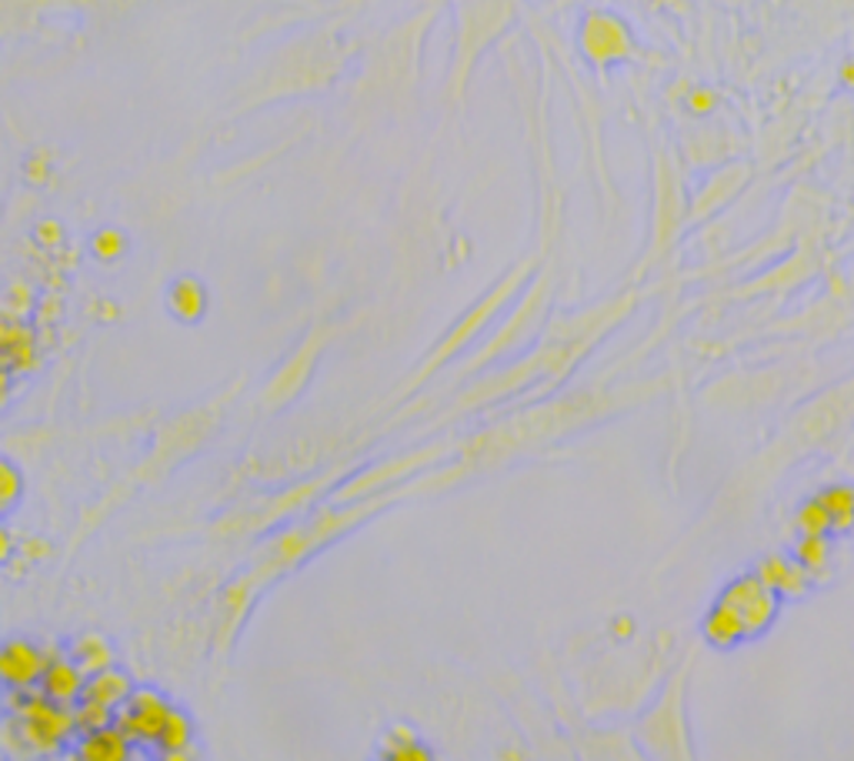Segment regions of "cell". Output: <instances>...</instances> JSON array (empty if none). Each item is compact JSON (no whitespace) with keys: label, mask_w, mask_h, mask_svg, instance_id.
I'll list each match as a JSON object with an SVG mask.
<instances>
[{"label":"cell","mask_w":854,"mask_h":761,"mask_svg":"<svg viewBox=\"0 0 854 761\" xmlns=\"http://www.w3.org/2000/svg\"><path fill=\"white\" fill-rule=\"evenodd\" d=\"M344 57H347V47L337 37V24H327L324 31H314V34L294 41L291 47H284L274 57L271 70L264 74V84L255 87L237 111H248V107H258L274 97L321 90L324 84H331L337 77V70L344 67Z\"/></svg>","instance_id":"1"},{"label":"cell","mask_w":854,"mask_h":761,"mask_svg":"<svg viewBox=\"0 0 854 761\" xmlns=\"http://www.w3.org/2000/svg\"><path fill=\"white\" fill-rule=\"evenodd\" d=\"M521 11V0H454V51L447 74V100L461 104L477 57L498 44Z\"/></svg>","instance_id":"2"},{"label":"cell","mask_w":854,"mask_h":761,"mask_svg":"<svg viewBox=\"0 0 854 761\" xmlns=\"http://www.w3.org/2000/svg\"><path fill=\"white\" fill-rule=\"evenodd\" d=\"M77 741L74 708L51 702L41 688L8 692V744L31 758L61 754Z\"/></svg>","instance_id":"3"},{"label":"cell","mask_w":854,"mask_h":761,"mask_svg":"<svg viewBox=\"0 0 854 761\" xmlns=\"http://www.w3.org/2000/svg\"><path fill=\"white\" fill-rule=\"evenodd\" d=\"M577 54L591 67L594 77H604L607 70L625 67L628 61H638V44L628 28V21L607 8H591L577 21Z\"/></svg>","instance_id":"4"},{"label":"cell","mask_w":854,"mask_h":761,"mask_svg":"<svg viewBox=\"0 0 854 761\" xmlns=\"http://www.w3.org/2000/svg\"><path fill=\"white\" fill-rule=\"evenodd\" d=\"M688 221L684 210V191H681V171L678 157L668 144L655 148V244L651 254H661Z\"/></svg>","instance_id":"5"},{"label":"cell","mask_w":854,"mask_h":761,"mask_svg":"<svg viewBox=\"0 0 854 761\" xmlns=\"http://www.w3.org/2000/svg\"><path fill=\"white\" fill-rule=\"evenodd\" d=\"M171 702L154 688H138L125 705L117 708V728L125 731L138 748H158L161 731L171 718Z\"/></svg>","instance_id":"6"},{"label":"cell","mask_w":854,"mask_h":761,"mask_svg":"<svg viewBox=\"0 0 854 761\" xmlns=\"http://www.w3.org/2000/svg\"><path fill=\"white\" fill-rule=\"evenodd\" d=\"M717 601L731 605V608L742 615L748 638H761V634L775 624L778 608H781V598H778L758 575H742V578H735V581H731V585L721 591Z\"/></svg>","instance_id":"7"},{"label":"cell","mask_w":854,"mask_h":761,"mask_svg":"<svg viewBox=\"0 0 854 761\" xmlns=\"http://www.w3.org/2000/svg\"><path fill=\"white\" fill-rule=\"evenodd\" d=\"M57 644H37L31 638H11L0 648V678L8 692H31L41 688L51 655H57Z\"/></svg>","instance_id":"8"},{"label":"cell","mask_w":854,"mask_h":761,"mask_svg":"<svg viewBox=\"0 0 854 761\" xmlns=\"http://www.w3.org/2000/svg\"><path fill=\"white\" fill-rule=\"evenodd\" d=\"M134 754H138V744L117 725H110V728L80 735L67 748L64 761H134Z\"/></svg>","instance_id":"9"},{"label":"cell","mask_w":854,"mask_h":761,"mask_svg":"<svg viewBox=\"0 0 854 761\" xmlns=\"http://www.w3.org/2000/svg\"><path fill=\"white\" fill-rule=\"evenodd\" d=\"M41 692L51 702H57L64 708H74L87 692V672L71 655L57 651V655H51V662H47V672L41 678Z\"/></svg>","instance_id":"10"},{"label":"cell","mask_w":854,"mask_h":761,"mask_svg":"<svg viewBox=\"0 0 854 761\" xmlns=\"http://www.w3.org/2000/svg\"><path fill=\"white\" fill-rule=\"evenodd\" d=\"M755 575L778 595V598H801L808 588H811V575L794 562V558H785V555H765L755 568Z\"/></svg>","instance_id":"11"},{"label":"cell","mask_w":854,"mask_h":761,"mask_svg":"<svg viewBox=\"0 0 854 761\" xmlns=\"http://www.w3.org/2000/svg\"><path fill=\"white\" fill-rule=\"evenodd\" d=\"M745 177H748V167L745 164H738V167H724V171H717L711 181H707V187L691 200V210H688V221L691 225H698V221H704L707 214H714V207H721L731 194H735L742 184H745Z\"/></svg>","instance_id":"12"},{"label":"cell","mask_w":854,"mask_h":761,"mask_svg":"<svg viewBox=\"0 0 854 761\" xmlns=\"http://www.w3.org/2000/svg\"><path fill=\"white\" fill-rule=\"evenodd\" d=\"M701 631H704V641H707L711 648H721V651H727V648H735V644L748 641L742 615H738L735 608H731V605H724V601H717V605L704 615Z\"/></svg>","instance_id":"13"},{"label":"cell","mask_w":854,"mask_h":761,"mask_svg":"<svg viewBox=\"0 0 854 761\" xmlns=\"http://www.w3.org/2000/svg\"><path fill=\"white\" fill-rule=\"evenodd\" d=\"M138 688H134V682H131V675L128 672H120V668H104V672H97V675H90L87 678V692H84V698H90V702H97V705H107V708H120L125 705L131 695H134Z\"/></svg>","instance_id":"14"},{"label":"cell","mask_w":854,"mask_h":761,"mask_svg":"<svg viewBox=\"0 0 854 761\" xmlns=\"http://www.w3.org/2000/svg\"><path fill=\"white\" fill-rule=\"evenodd\" d=\"M821 504L831 514V534H851L854 531V485L834 481L818 491Z\"/></svg>","instance_id":"15"},{"label":"cell","mask_w":854,"mask_h":761,"mask_svg":"<svg viewBox=\"0 0 854 761\" xmlns=\"http://www.w3.org/2000/svg\"><path fill=\"white\" fill-rule=\"evenodd\" d=\"M71 659L87 672V678L97 675V672H104V668H113V651H110V644H107L100 634H94V631L74 638Z\"/></svg>","instance_id":"16"},{"label":"cell","mask_w":854,"mask_h":761,"mask_svg":"<svg viewBox=\"0 0 854 761\" xmlns=\"http://www.w3.org/2000/svg\"><path fill=\"white\" fill-rule=\"evenodd\" d=\"M794 562L811 575L821 578L831 568V537L828 534H798Z\"/></svg>","instance_id":"17"},{"label":"cell","mask_w":854,"mask_h":761,"mask_svg":"<svg viewBox=\"0 0 854 761\" xmlns=\"http://www.w3.org/2000/svg\"><path fill=\"white\" fill-rule=\"evenodd\" d=\"M4 361L8 368H31L34 365V341L24 324H18L14 317L4 320Z\"/></svg>","instance_id":"18"},{"label":"cell","mask_w":854,"mask_h":761,"mask_svg":"<svg viewBox=\"0 0 854 761\" xmlns=\"http://www.w3.org/2000/svg\"><path fill=\"white\" fill-rule=\"evenodd\" d=\"M167 304L181 320H197L204 314V287L194 278H181V281H174Z\"/></svg>","instance_id":"19"},{"label":"cell","mask_w":854,"mask_h":761,"mask_svg":"<svg viewBox=\"0 0 854 761\" xmlns=\"http://www.w3.org/2000/svg\"><path fill=\"white\" fill-rule=\"evenodd\" d=\"M117 721V711L107 708V705H97L90 698H80L74 705V725H77V738L80 735H90V731H100V728H110Z\"/></svg>","instance_id":"20"},{"label":"cell","mask_w":854,"mask_h":761,"mask_svg":"<svg viewBox=\"0 0 854 761\" xmlns=\"http://www.w3.org/2000/svg\"><path fill=\"white\" fill-rule=\"evenodd\" d=\"M794 528H798V534H831V514H828V508L821 504L818 494L798 504Z\"/></svg>","instance_id":"21"},{"label":"cell","mask_w":854,"mask_h":761,"mask_svg":"<svg viewBox=\"0 0 854 761\" xmlns=\"http://www.w3.org/2000/svg\"><path fill=\"white\" fill-rule=\"evenodd\" d=\"M191 744H194V725L181 708H174L154 751H181V748H191Z\"/></svg>","instance_id":"22"},{"label":"cell","mask_w":854,"mask_h":761,"mask_svg":"<svg viewBox=\"0 0 854 761\" xmlns=\"http://www.w3.org/2000/svg\"><path fill=\"white\" fill-rule=\"evenodd\" d=\"M381 761H434V754H431V748L421 744L418 738L401 741V738H391V735H388L385 751H381Z\"/></svg>","instance_id":"23"},{"label":"cell","mask_w":854,"mask_h":761,"mask_svg":"<svg viewBox=\"0 0 854 761\" xmlns=\"http://www.w3.org/2000/svg\"><path fill=\"white\" fill-rule=\"evenodd\" d=\"M0 481H4V488H0V504H4V511H11L21 498V475L11 461L0 465Z\"/></svg>","instance_id":"24"},{"label":"cell","mask_w":854,"mask_h":761,"mask_svg":"<svg viewBox=\"0 0 854 761\" xmlns=\"http://www.w3.org/2000/svg\"><path fill=\"white\" fill-rule=\"evenodd\" d=\"M714 104H717V97H714L707 87H698V90H691V97H688V111H691V115H711Z\"/></svg>","instance_id":"25"},{"label":"cell","mask_w":854,"mask_h":761,"mask_svg":"<svg viewBox=\"0 0 854 761\" xmlns=\"http://www.w3.org/2000/svg\"><path fill=\"white\" fill-rule=\"evenodd\" d=\"M154 761H197L194 748H181V751H158Z\"/></svg>","instance_id":"26"},{"label":"cell","mask_w":854,"mask_h":761,"mask_svg":"<svg viewBox=\"0 0 854 761\" xmlns=\"http://www.w3.org/2000/svg\"><path fill=\"white\" fill-rule=\"evenodd\" d=\"M837 80H841V87H844V90H854V57H847V61L841 64Z\"/></svg>","instance_id":"27"}]
</instances>
